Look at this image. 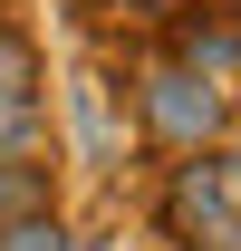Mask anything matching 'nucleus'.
Segmentation results:
<instances>
[{
    "label": "nucleus",
    "mask_w": 241,
    "mask_h": 251,
    "mask_svg": "<svg viewBox=\"0 0 241 251\" xmlns=\"http://www.w3.org/2000/svg\"><path fill=\"white\" fill-rule=\"evenodd\" d=\"M125 116H135L145 155H193V145H222L241 126V97L222 77H203V68H183V58H154V68L125 77Z\"/></svg>",
    "instance_id": "obj_1"
},
{
    "label": "nucleus",
    "mask_w": 241,
    "mask_h": 251,
    "mask_svg": "<svg viewBox=\"0 0 241 251\" xmlns=\"http://www.w3.org/2000/svg\"><path fill=\"white\" fill-rule=\"evenodd\" d=\"M154 242L164 251H241V193L222 145H193V155H164V184L145 203Z\"/></svg>",
    "instance_id": "obj_2"
},
{
    "label": "nucleus",
    "mask_w": 241,
    "mask_h": 251,
    "mask_svg": "<svg viewBox=\"0 0 241 251\" xmlns=\"http://www.w3.org/2000/svg\"><path fill=\"white\" fill-rule=\"evenodd\" d=\"M164 58L203 68V77H222V87L241 97V10H222V0L174 10V20H164Z\"/></svg>",
    "instance_id": "obj_3"
},
{
    "label": "nucleus",
    "mask_w": 241,
    "mask_h": 251,
    "mask_svg": "<svg viewBox=\"0 0 241 251\" xmlns=\"http://www.w3.org/2000/svg\"><path fill=\"white\" fill-rule=\"evenodd\" d=\"M39 97H48V49L0 10V106H39Z\"/></svg>",
    "instance_id": "obj_4"
},
{
    "label": "nucleus",
    "mask_w": 241,
    "mask_h": 251,
    "mask_svg": "<svg viewBox=\"0 0 241 251\" xmlns=\"http://www.w3.org/2000/svg\"><path fill=\"white\" fill-rule=\"evenodd\" d=\"M58 203V155H0V222Z\"/></svg>",
    "instance_id": "obj_5"
},
{
    "label": "nucleus",
    "mask_w": 241,
    "mask_h": 251,
    "mask_svg": "<svg viewBox=\"0 0 241 251\" xmlns=\"http://www.w3.org/2000/svg\"><path fill=\"white\" fill-rule=\"evenodd\" d=\"M0 251H87V242L68 232L58 203H39V213H10V222H0Z\"/></svg>",
    "instance_id": "obj_6"
},
{
    "label": "nucleus",
    "mask_w": 241,
    "mask_h": 251,
    "mask_svg": "<svg viewBox=\"0 0 241 251\" xmlns=\"http://www.w3.org/2000/svg\"><path fill=\"white\" fill-rule=\"evenodd\" d=\"M0 155H58V126H48V97H39V106H0Z\"/></svg>",
    "instance_id": "obj_7"
},
{
    "label": "nucleus",
    "mask_w": 241,
    "mask_h": 251,
    "mask_svg": "<svg viewBox=\"0 0 241 251\" xmlns=\"http://www.w3.org/2000/svg\"><path fill=\"white\" fill-rule=\"evenodd\" d=\"M68 116H77V135H87L96 164H116V145H106V87H68Z\"/></svg>",
    "instance_id": "obj_8"
},
{
    "label": "nucleus",
    "mask_w": 241,
    "mask_h": 251,
    "mask_svg": "<svg viewBox=\"0 0 241 251\" xmlns=\"http://www.w3.org/2000/svg\"><path fill=\"white\" fill-rule=\"evenodd\" d=\"M222 164H232V193H241V126L222 135Z\"/></svg>",
    "instance_id": "obj_9"
},
{
    "label": "nucleus",
    "mask_w": 241,
    "mask_h": 251,
    "mask_svg": "<svg viewBox=\"0 0 241 251\" xmlns=\"http://www.w3.org/2000/svg\"><path fill=\"white\" fill-rule=\"evenodd\" d=\"M135 10H164V20H174V10H193V0H135Z\"/></svg>",
    "instance_id": "obj_10"
},
{
    "label": "nucleus",
    "mask_w": 241,
    "mask_h": 251,
    "mask_svg": "<svg viewBox=\"0 0 241 251\" xmlns=\"http://www.w3.org/2000/svg\"><path fill=\"white\" fill-rule=\"evenodd\" d=\"M222 10H241V0H222Z\"/></svg>",
    "instance_id": "obj_11"
},
{
    "label": "nucleus",
    "mask_w": 241,
    "mask_h": 251,
    "mask_svg": "<svg viewBox=\"0 0 241 251\" xmlns=\"http://www.w3.org/2000/svg\"><path fill=\"white\" fill-rule=\"evenodd\" d=\"M0 10H10V0H0Z\"/></svg>",
    "instance_id": "obj_12"
}]
</instances>
